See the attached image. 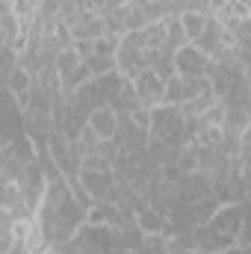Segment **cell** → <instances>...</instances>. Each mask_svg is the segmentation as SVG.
Masks as SVG:
<instances>
[{
    "mask_svg": "<svg viewBox=\"0 0 251 254\" xmlns=\"http://www.w3.org/2000/svg\"><path fill=\"white\" fill-rule=\"evenodd\" d=\"M133 89H136L142 107H151V110H154V107L166 104V80H163L154 68H145L142 74H136V77H133Z\"/></svg>",
    "mask_w": 251,
    "mask_h": 254,
    "instance_id": "cell-1",
    "label": "cell"
},
{
    "mask_svg": "<svg viewBox=\"0 0 251 254\" xmlns=\"http://www.w3.org/2000/svg\"><path fill=\"white\" fill-rule=\"evenodd\" d=\"M122 116H125V113H119L113 104H101V107L92 110L89 127H92V133H95L101 142H113V139L119 136V130H122Z\"/></svg>",
    "mask_w": 251,
    "mask_h": 254,
    "instance_id": "cell-2",
    "label": "cell"
},
{
    "mask_svg": "<svg viewBox=\"0 0 251 254\" xmlns=\"http://www.w3.org/2000/svg\"><path fill=\"white\" fill-rule=\"evenodd\" d=\"M210 65L213 60L198 48V45H184L178 54H175V68H178V74H184V77H207V71H210Z\"/></svg>",
    "mask_w": 251,
    "mask_h": 254,
    "instance_id": "cell-3",
    "label": "cell"
},
{
    "mask_svg": "<svg viewBox=\"0 0 251 254\" xmlns=\"http://www.w3.org/2000/svg\"><path fill=\"white\" fill-rule=\"evenodd\" d=\"M136 228L145 234V237H160V234H166V228H169V219H166V213H160L157 207H142L136 216Z\"/></svg>",
    "mask_w": 251,
    "mask_h": 254,
    "instance_id": "cell-4",
    "label": "cell"
},
{
    "mask_svg": "<svg viewBox=\"0 0 251 254\" xmlns=\"http://www.w3.org/2000/svg\"><path fill=\"white\" fill-rule=\"evenodd\" d=\"M181 18V27H184V33H187L189 42H198V36L204 33V27H207V21H210V15L207 12H198V9H187L184 15H178Z\"/></svg>",
    "mask_w": 251,
    "mask_h": 254,
    "instance_id": "cell-5",
    "label": "cell"
},
{
    "mask_svg": "<svg viewBox=\"0 0 251 254\" xmlns=\"http://www.w3.org/2000/svg\"><path fill=\"white\" fill-rule=\"evenodd\" d=\"M80 65H83V57L74 51V45H71V48H65L63 54L57 57V71H60V77H63V80H65V77H71Z\"/></svg>",
    "mask_w": 251,
    "mask_h": 254,
    "instance_id": "cell-6",
    "label": "cell"
},
{
    "mask_svg": "<svg viewBox=\"0 0 251 254\" xmlns=\"http://www.w3.org/2000/svg\"><path fill=\"white\" fill-rule=\"evenodd\" d=\"M45 254H65V252H60V249H48Z\"/></svg>",
    "mask_w": 251,
    "mask_h": 254,
    "instance_id": "cell-7",
    "label": "cell"
},
{
    "mask_svg": "<svg viewBox=\"0 0 251 254\" xmlns=\"http://www.w3.org/2000/svg\"><path fill=\"white\" fill-rule=\"evenodd\" d=\"M240 3H246V6H249V9H251V0H240Z\"/></svg>",
    "mask_w": 251,
    "mask_h": 254,
    "instance_id": "cell-8",
    "label": "cell"
},
{
    "mask_svg": "<svg viewBox=\"0 0 251 254\" xmlns=\"http://www.w3.org/2000/svg\"><path fill=\"white\" fill-rule=\"evenodd\" d=\"M3 3H15V0H3Z\"/></svg>",
    "mask_w": 251,
    "mask_h": 254,
    "instance_id": "cell-9",
    "label": "cell"
}]
</instances>
